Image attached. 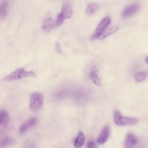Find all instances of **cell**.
<instances>
[{"label": "cell", "mask_w": 148, "mask_h": 148, "mask_svg": "<svg viewBox=\"0 0 148 148\" xmlns=\"http://www.w3.org/2000/svg\"><path fill=\"white\" fill-rule=\"evenodd\" d=\"M29 77H36L35 73L33 71H27L24 68H18L12 73L4 77L5 80L14 81Z\"/></svg>", "instance_id": "1"}, {"label": "cell", "mask_w": 148, "mask_h": 148, "mask_svg": "<svg viewBox=\"0 0 148 148\" xmlns=\"http://www.w3.org/2000/svg\"><path fill=\"white\" fill-rule=\"evenodd\" d=\"M114 121L118 126H127L136 124L138 120L134 117L123 116L118 110H116L114 113Z\"/></svg>", "instance_id": "2"}, {"label": "cell", "mask_w": 148, "mask_h": 148, "mask_svg": "<svg viewBox=\"0 0 148 148\" xmlns=\"http://www.w3.org/2000/svg\"><path fill=\"white\" fill-rule=\"evenodd\" d=\"M44 98L39 92L32 93L29 98V109L32 112L39 110L43 106Z\"/></svg>", "instance_id": "3"}, {"label": "cell", "mask_w": 148, "mask_h": 148, "mask_svg": "<svg viewBox=\"0 0 148 148\" xmlns=\"http://www.w3.org/2000/svg\"><path fill=\"white\" fill-rule=\"evenodd\" d=\"M110 22L111 19L109 16L105 17L103 18H102L98 25L94 34L92 35V39L93 40L97 39L98 37L109 27Z\"/></svg>", "instance_id": "4"}, {"label": "cell", "mask_w": 148, "mask_h": 148, "mask_svg": "<svg viewBox=\"0 0 148 148\" xmlns=\"http://www.w3.org/2000/svg\"><path fill=\"white\" fill-rule=\"evenodd\" d=\"M139 8L140 5L138 3H134L127 6L122 12L121 17L125 19L131 17L138 12V11L139 10Z\"/></svg>", "instance_id": "5"}, {"label": "cell", "mask_w": 148, "mask_h": 148, "mask_svg": "<svg viewBox=\"0 0 148 148\" xmlns=\"http://www.w3.org/2000/svg\"><path fill=\"white\" fill-rule=\"evenodd\" d=\"M37 121H38L37 119L35 117L31 118L27 120L24 123H23V124L20 126L19 129V133L20 134H23L25 133L30 128L33 127L37 123Z\"/></svg>", "instance_id": "6"}, {"label": "cell", "mask_w": 148, "mask_h": 148, "mask_svg": "<svg viewBox=\"0 0 148 148\" xmlns=\"http://www.w3.org/2000/svg\"><path fill=\"white\" fill-rule=\"evenodd\" d=\"M138 143L137 138L132 133H128L124 143V148H134Z\"/></svg>", "instance_id": "7"}, {"label": "cell", "mask_w": 148, "mask_h": 148, "mask_svg": "<svg viewBox=\"0 0 148 148\" xmlns=\"http://www.w3.org/2000/svg\"><path fill=\"white\" fill-rule=\"evenodd\" d=\"M109 135V127L108 126L105 127L101 131L100 134L97 139V142L99 145L105 143L108 140Z\"/></svg>", "instance_id": "8"}, {"label": "cell", "mask_w": 148, "mask_h": 148, "mask_svg": "<svg viewBox=\"0 0 148 148\" xmlns=\"http://www.w3.org/2000/svg\"><path fill=\"white\" fill-rule=\"evenodd\" d=\"M61 13L63 15L65 19L69 18L72 14V8L71 3L68 2H65L61 7Z\"/></svg>", "instance_id": "9"}, {"label": "cell", "mask_w": 148, "mask_h": 148, "mask_svg": "<svg viewBox=\"0 0 148 148\" xmlns=\"http://www.w3.org/2000/svg\"><path fill=\"white\" fill-rule=\"evenodd\" d=\"M55 25L54 21L52 17H48L46 18L42 23V28L44 32H47L51 30Z\"/></svg>", "instance_id": "10"}, {"label": "cell", "mask_w": 148, "mask_h": 148, "mask_svg": "<svg viewBox=\"0 0 148 148\" xmlns=\"http://www.w3.org/2000/svg\"><path fill=\"white\" fill-rule=\"evenodd\" d=\"M119 29V26L117 25H113L109 28H107L98 37L97 39H103L113 34L116 32Z\"/></svg>", "instance_id": "11"}, {"label": "cell", "mask_w": 148, "mask_h": 148, "mask_svg": "<svg viewBox=\"0 0 148 148\" xmlns=\"http://www.w3.org/2000/svg\"><path fill=\"white\" fill-rule=\"evenodd\" d=\"M85 142V136L84 134L79 131L77 135L76 138L73 141V145L75 148H80L84 145Z\"/></svg>", "instance_id": "12"}, {"label": "cell", "mask_w": 148, "mask_h": 148, "mask_svg": "<svg viewBox=\"0 0 148 148\" xmlns=\"http://www.w3.org/2000/svg\"><path fill=\"white\" fill-rule=\"evenodd\" d=\"M9 119V116L6 111L3 110L0 111V126L6 127L8 125Z\"/></svg>", "instance_id": "13"}, {"label": "cell", "mask_w": 148, "mask_h": 148, "mask_svg": "<svg viewBox=\"0 0 148 148\" xmlns=\"http://www.w3.org/2000/svg\"><path fill=\"white\" fill-rule=\"evenodd\" d=\"M99 8V6L97 3H91L87 6L86 9V13L88 16H91L95 14L98 10Z\"/></svg>", "instance_id": "14"}, {"label": "cell", "mask_w": 148, "mask_h": 148, "mask_svg": "<svg viewBox=\"0 0 148 148\" xmlns=\"http://www.w3.org/2000/svg\"><path fill=\"white\" fill-rule=\"evenodd\" d=\"M148 77V70L143 71L136 73L134 75V78L136 83H139L144 81Z\"/></svg>", "instance_id": "15"}, {"label": "cell", "mask_w": 148, "mask_h": 148, "mask_svg": "<svg viewBox=\"0 0 148 148\" xmlns=\"http://www.w3.org/2000/svg\"><path fill=\"white\" fill-rule=\"evenodd\" d=\"M89 77L93 82V83L97 86L101 85V79L99 77L98 71L96 69L92 70L89 74Z\"/></svg>", "instance_id": "16"}, {"label": "cell", "mask_w": 148, "mask_h": 148, "mask_svg": "<svg viewBox=\"0 0 148 148\" xmlns=\"http://www.w3.org/2000/svg\"><path fill=\"white\" fill-rule=\"evenodd\" d=\"M8 1L7 0H0V17H5L8 13Z\"/></svg>", "instance_id": "17"}, {"label": "cell", "mask_w": 148, "mask_h": 148, "mask_svg": "<svg viewBox=\"0 0 148 148\" xmlns=\"http://www.w3.org/2000/svg\"><path fill=\"white\" fill-rule=\"evenodd\" d=\"M13 142V140L10 137H6L0 141V148H4L6 146L11 145Z\"/></svg>", "instance_id": "18"}, {"label": "cell", "mask_w": 148, "mask_h": 148, "mask_svg": "<svg viewBox=\"0 0 148 148\" xmlns=\"http://www.w3.org/2000/svg\"><path fill=\"white\" fill-rule=\"evenodd\" d=\"M65 20V19L64 17L63 16V15L61 13H60L57 16L56 23H55V26L58 27V26L61 25L63 23V22Z\"/></svg>", "instance_id": "19"}, {"label": "cell", "mask_w": 148, "mask_h": 148, "mask_svg": "<svg viewBox=\"0 0 148 148\" xmlns=\"http://www.w3.org/2000/svg\"><path fill=\"white\" fill-rule=\"evenodd\" d=\"M24 148H37V146L33 140H28L25 142Z\"/></svg>", "instance_id": "20"}, {"label": "cell", "mask_w": 148, "mask_h": 148, "mask_svg": "<svg viewBox=\"0 0 148 148\" xmlns=\"http://www.w3.org/2000/svg\"><path fill=\"white\" fill-rule=\"evenodd\" d=\"M85 148H98V146L93 140H89L86 143Z\"/></svg>", "instance_id": "21"}, {"label": "cell", "mask_w": 148, "mask_h": 148, "mask_svg": "<svg viewBox=\"0 0 148 148\" xmlns=\"http://www.w3.org/2000/svg\"><path fill=\"white\" fill-rule=\"evenodd\" d=\"M56 50L58 53H62V49L61 47L60 43L59 42H57L56 44Z\"/></svg>", "instance_id": "22"}, {"label": "cell", "mask_w": 148, "mask_h": 148, "mask_svg": "<svg viewBox=\"0 0 148 148\" xmlns=\"http://www.w3.org/2000/svg\"><path fill=\"white\" fill-rule=\"evenodd\" d=\"M145 63L146 64H148V56L146 57V58H145Z\"/></svg>", "instance_id": "23"}]
</instances>
